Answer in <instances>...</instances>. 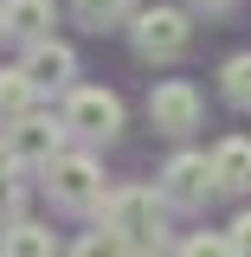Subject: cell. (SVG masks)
<instances>
[{
  "label": "cell",
  "mask_w": 251,
  "mask_h": 257,
  "mask_svg": "<svg viewBox=\"0 0 251 257\" xmlns=\"http://www.w3.org/2000/svg\"><path fill=\"white\" fill-rule=\"evenodd\" d=\"M161 206L168 199L155 187H116V193H103V231H116L135 257H161V244H168Z\"/></svg>",
  "instance_id": "6da1fadb"
},
{
  "label": "cell",
  "mask_w": 251,
  "mask_h": 257,
  "mask_svg": "<svg viewBox=\"0 0 251 257\" xmlns=\"http://www.w3.org/2000/svg\"><path fill=\"white\" fill-rule=\"evenodd\" d=\"M64 135H84V142H116V135H123V96H116V90H91V84H77V90L64 96Z\"/></svg>",
  "instance_id": "7a4b0ae2"
},
{
  "label": "cell",
  "mask_w": 251,
  "mask_h": 257,
  "mask_svg": "<svg viewBox=\"0 0 251 257\" xmlns=\"http://www.w3.org/2000/svg\"><path fill=\"white\" fill-rule=\"evenodd\" d=\"M129 39H135V52L142 58H181L187 52V39H193V26H187V13L181 7H142L135 13V26H129Z\"/></svg>",
  "instance_id": "3957f363"
},
{
  "label": "cell",
  "mask_w": 251,
  "mask_h": 257,
  "mask_svg": "<svg viewBox=\"0 0 251 257\" xmlns=\"http://www.w3.org/2000/svg\"><path fill=\"white\" fill-rule=\"evenodd\" d=\"M45 187L58 206H103V167L91 155H58L45 167Z\"/></svg>",
  "instance_id": "277c9868"
},
{
  "label": "cell",
  "mask_w": 251,
  "mask_h": 257,
  "mask_svg": "<svg viewBox=\"0 0 251 257\" xmlns=\"http://www.w3.org/2000/svg\"><path fill=\"white\" fill-rule=\"evenodd\" d=\"M7 155L20 161V167H52L64 155V122L52 116H20V122H7Z\"/></svg>",
  "instance_id": "5b68a950"
},
{
  "label": "cell",
  "mask_w": 251,
  "mask_h": 257,
  "mask_svg": "<svg viewBox=\"0 0 251 257\" xmlns=\"http://www.w3.org/2000/svg\"><path fill=\"white\" fill-rule=\"evenodd\" d=\"M148 122H155L161 135H193V128H200V90H193L187 77L155 84V90H148Z\"/></svg>",
  "instance_id": "8992f818"
},
{
  "label": "cell",
  "mask_w": 251,
  "mask_h": 257,
  "mask_svg": "<svg viewBox=\"0 0 251 257\" xmlns=\"http://www.w3.org/2000/svg\"><path fill=\"white\" fill-rule=\"evenodd\" d=\"M206 193H213L206 155H174L161 167V199H168V206H206Z\"/></svg>",
  "instance_id": "52a82bcc"
},
{
  "label": "cell",
  "mask_w": 251,
  "mask_h": 257,
  "mask_svg": "<svg viewBox=\"0 0 251 257\" xmlns=\"http://www.w3.org/2000/svg\"><path fill=\"white\" fill-rule=\"evenodd\" d=\"M32 77V90H64L71 77H77V58H71V45L58 39H45V45H26V64H20Z\"/></svg>",
  "instance_id": "ba28073f"
},
{
  "label": "cell",
  "mask_w": 251,
  "mask_h": 257,
  "mask_svg": "<svg viewBox=\"0 0 251 257\" xmlns=\"http://www.w3.org/2000/svg\"><path fill=\"white\" fill-rule=\"evenodd\" d=\"M0 26L13 39H26V45H45L52 26H58V7L52 0H0Z\"/></svg>",
  "instance_id": "9c48e42d"
},
{
  "label": "cell",
  "mask_w": 251,
  "mask_h": 257,
  "mask_svg": "<svg viewBox=\"0 0 251 257\" xmlns=\"http://www.w3.org/2000/svg\"><path fill=\"white\" fill-rule=\"evenodd\" d=\"M206 167H213V193H251V142L245 135H225L206 155Z\"/></svg>",
  "instance_id": "30bf717a"
},
{
  "label": "cell",
  "mask_w": 251,
  "mask_h": 257,
  "mask_svg": "<svg viewBox=\"0 0 251 257\" xmlns=\"http://www.w3.org/2000/svg\"><path fill=\"white\" fill-rule=\"evenodd\" d=\"M0 257H52V231L45 225H7L0 231Z\"/></svg>",
  "instance_id": "8fae6325"
},
{
  "label": "cell",
  "mask_w": 251,
  "mask_h": 257,
  "mask_svg": "<svg viewBox=\"0 0 251 257\" xmlns=\"http://www.w3.org/2000/svg\"><path fill=\"white\" fill-rule=\"evenodd\" d=\"M32 77L26 71H20V64H13V71H0V116H7V122H20V116H32Z\"/></svg>",
  "instance_id": "7c38bea8"
},
{
  "label": "cell",
  "mask_w": 251,
  "mask_h": 257,
  "mask_svg": "<svg viewBox=\"0 0 251 257\" xmlns=\"http://www.w3.org/2000/svg\"><path fill=\"white\" fill-rule=\"evenodd\" d=\"M77 7V20L91 32H103V26H123V20H135V0H71Z\"/></svg>",
  "instance_id": "4fadbf2b"
},
{
  "label": "cell",
  "mask_w": 251,
  "mask_h": 257,
  "mask_svg": "<svg viewBox=\"0 0 251 257\" xmlns=\"http://www.w3.org/2000/svg\"><path fill=\"white\" fill-rule=\"evenodd\" d=\"M219 90H225V103H238V109H251V52H238V58H225V71H219Z\"/></svg>",
  "instance_id": "5bb4252c"
},
{
  "label": "cell",
  "mask_w": 251,
  "mask_h": 257,
  "mask_svg": "<svg viewBox=\"0 0 251 257\" xmlns=\"http://www.w3.org/2000/svg\"><path fill=\"white\" fill-rule=\"evenodd\" d=\"M71 257H135V251H129L116 231H103V225H97V231H84V244H77Z\"/></svg>",
  "instance_id": "9a60e30c"
},
{
  "label": "cell",
  "mask_w": 251,
  "mask_h": 257,
  "mask_svg": "<svg viewBox=\"0 0 251 257\" xmlns=\"http://www.w3.org/2000/svg\"><path fill=\"white\" fill-rule=\"evenodd\" d=\"M174 257H232V238H225V231H193Z\"/></svg>",
  "instance_id": "2e32d148"
},
{
  "label": "cell",
  "mask_w": 251,
  "mask_h": 257,
  "mask_svg": "<svg viewBox=\"0 0 251 257\" xmlns=\"http://www.w3.org/2000/svg\"><path fill=\"white\" fill-rule=\"evenodd\" d=\"M20 206H26V187H20V180H0V219L20 225Z\"/></svg>",
  "instance_id": "e0dca14e"
},
{
  "label": "cell",
  "mask_w": 251,
  "mask_h": 257,
  "mask_svg": "<svg viewBox=\"0 0 251 257\" xmlns=\"http://www.w3.org/2000/svg\"><path fill=\"white\" fill-rule=\"evenodd\" d=\"M225 238H232V257H251V212H238Z\"/></svg>",
  "instance_id": "ac0fdd59"
},
{
  "label": "cell",
  "mask_w": 251,
  "mask_h": 257,
  "mask_svg": "<svg viewBox=\"0 0 251 257\" xmlns=\"http://www.w3.org/2000/svg\"><path fill=\"white\" fill-rule=\"evenodd\" d=\"M193 13H232V7H238V0H187Z\"/></svg>",
  "instance_id": "d6986e66"
},
{
  "label": "cell",
  "mask_w": 251,
  "mask_h": 257,
  "mask_svg": "<svg viewBox=\"0 0 251 257\" xmlns=\"http://www.w3.org/2000/svg\"><path fill=\"white\" fill-rule=\"evenodd\" d=\"M13 167H20V161L7 155V135H0V180H13Z\"/></svg>",
  "instance_id": "ffe728a7"
},
{
  "label": "cell",
  "mask_w": 251,
  "mask_h": 257,
  "mask_svg": "<svg viewBox=\"0 0 251 257\" xmlns=\"http://www.w3.org/2000/svg\"><path fill=\"white\" fill-rule=\"evenodd\" d=\"M0 32H7V26H0Z\"/></svg>",
  "instance_id": "44dd1931"
}]
</instances>
